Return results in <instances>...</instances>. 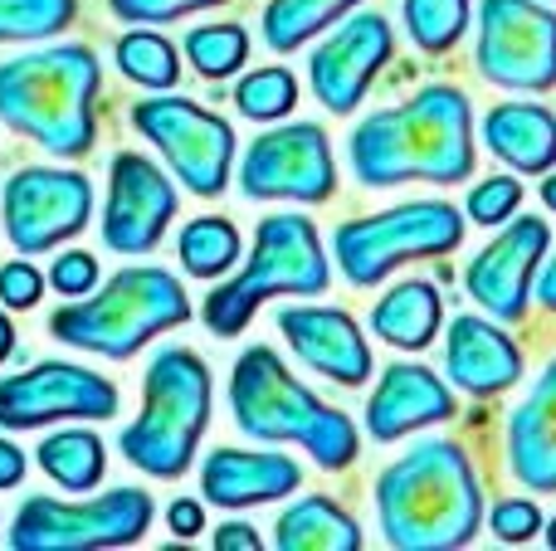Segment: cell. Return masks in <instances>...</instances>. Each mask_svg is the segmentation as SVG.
Wrapping results in <instances>:
<instances>
[{"label":"cell","mask_w":556,"mask_h":551,"mask_svg":"<svg viewBox=\"0 0 556 551\" xmlns=\"http://www.w3.org/2000/svg\"><path fill=\"white\" fill-rule=\"evenodd\" d=\"M362 185H459L473 176V103L454 84H425L415 98L362 117L346 142Z\"/></svg>","instance_id":"6da1fadb"},{"label":"cell","mask_w":556,"mask_h":551,"mask_svg":"<svg viewBox=\"0 0 556 551\" xmlns=\"http://www.w3.org/2000/svg\"><path fill=\"white\" fill-rule=\"evenodd\" d=\"M376 517L395 551H459L483 527V494L459 439H420L376 478Z\"/></svg>","instance_id":"7a4b0ae2"},{"label":"cell","mask_w":556,"mask_h":551,"mask_svg":"<svg viewBox=\"0 0 556 551\" xmlns=\"http://www.w3.org/2000/svg\"><path fill=\"white\" fill-rule=\"evenodd\" d=\"M98 59L88 44H54L0 64V123L54 156L93 146Z\"/></svg>","instance_id":"3957f363"},{"label":"cell","mask_w":556,"mask_h":551,"mask_svg":"<svg viewBox=\"0 0 556 551\" xmlns=\"http://www.w3.org/2000/svg\"><path fill=\"white\" fill-rule=\"evenodd\" d=\"M235 425L250 439L269 445H303L317 469H352L362 454V435L342 410L323 406L293 371L283 367L274 347H250L235 361L230 376Z\"/></svg>","instance_id":"277c9868"},{"label":"cell","mask_w":556,"mask_h":551,"mask_svg":"<svg viewBox=\"0 0 556 551\" xmlns=\"http://www.w3.org/2000/svg\"><path fill=\"white\" fill-rule=\"evenodd\" d=\"M211 425V367L186 347H162L142 376V415L123 430V454L152 478H181Z\"/></svg>","instance_id":"5b68a950"},{"label":"cell","mask_w":556,"mask_h":551,"mask_svg":"<svg viewBox=\"0 0 556 551\" xmlns=\"http://www.w3.org/2000/svg\"><path fill=\"white\" fill-rule=\"evenodd\" d=\"M191 318V303L176 273L156 269V264H137L108 279L98 298H78L49 318V332L78 351H98V357H132L142 351L156 332L181 328Z\"/></svg>","instance_id":"8992f818"},{"label":"cell","mask_w":556,"mask_h":551,"mask_svg":"<svg viewBox=\"0 0 556 551\" xmlns=\"http://www.w3.org/2000/svg\"><path fill=\"white\" fill-rule=\"evenodd\" d=\"M327 283H332V269H327L317 225L303 215H269V220H260L250 264L205 298L201 318L215 337H240L260 312V303L278 298V293L313 298V293H327Z\"/></svg>","instance_id":"52a82bcc"},{"label":"cell","mask_w":556,"mask_h":551,"mask_svg":"<svg viewBox=\"0 0 556 551\" xmlns=\"http://www.w3.org/2000/svg\"><path fill=\"white\" fill-rule=\"evenodd\" d=\"M464 244L459 205L450 201H405L381 215H362V220L337 225L332 254L342 264L346 283L371 289L386 273H395L410 259H444Z\"/></svg>","instance_id":"ba28073f"},{"label":"cell","mask_w":556,"mask_h":551,"mask_svg":"<svg viewBox=\"0 0 556 551\" xmlns=\"http://www.w3.org/2000/svg\"><path fill=\"white\" fill-rule=\"evenodd\" d=\"M152 527V498L142 488H113L93 503H54V498H25L15 513V551H103L132 547Z\"/></svg>","instance_id":"9c48e42d"},{"label":"cell","mask_w":556,"mask_h":551,"mask_svg":"<svg viewBox=\"0 0 556 551\" xmlns=\"http://www.w3.org/2000/svg\"><path fill=\"white\" fill-rule=\"evenodd\" d=\"M479 74L498 88H556V10L542 0H479Z\"/></svg>","instance_id":"30bf717a"},{"label":"cell","mask_w":556,"mask_h":551,"mask_svg":"<svg viewBox=\"0 0 556 551\" xmlns=\"http://www.w3.org/2000/svg\"><path fill=\"white\" fill-rule=\"evenodd\" d=\"M132 127L147 142H156V152L172 162L186 191L220 195L230 185L235 127L220 113L191 103V98H147V103H132Z\"/></svg>","instance_id":"8fae6325"},{"label":"cell","mask_w":556,"mask_h":551,"mask_svg":"<svg viewBox=\"0 0 556 551\" xmlns=\"http://www.w3.org/2000/svg\"><path fill=\"white\" fill-rule=\"evenodd\" d=\"M240 191L250 201H332L337 191V162L332 142L317 123H288L250 142L240 166Z\"/></svg>","instance_id":"7c38bea8"},{"label":"cell","mask_w":556,"mask_h":551,"mask_svg":"<svg viewBox=\"0 0 556 551\" xmlns=\"http://www.w3.org/2000/svg\"><path fill=\"white\" fill-rule=\"evenodd\" d=\"M93 215V185L78 171L20 166L5 181V234L20 254H45L74 240Z\"/></svg>","instance_id":"4fadbf2b"},{"label":"cell","mask_w":556,"mask_h":551,"mask_svg":"<svg viewBox=\"0 0 556 551\" xmlns=\"http://www.w3.org/2000/svg\"><path fill=\"white\" fill-rule=\"evenodd\" d=\"M117 415V386L68 361H39L0 381V430H39L49 420Z\"/></svg>","instance_id":"5bb4252c"},{"label":"cell","mask_w":556,"mask_h":551,"mask_svg":"<svg viewBox=\"0 0 556 551\" xmlns=\"http://www.w3.org/2000/svg\"><path fill=\"white\" fill-rule=\"evenodd\" d=\"M552 249V225L538 220V215H513L498 230V240L483 244L479 254L464 269V289L479 303L489 318L498 322H518L528 318L532 303V283H538V269Z\"/></svg>","instance_id":"9a60e30c"},{"label":"cell","mask_w":556,"mask_h":551,"mask_svg":"<svg viewBox=\"0 0 556 551\" xmlns=\"http://www.w3.org/2000/svg\"><path fill=\"white\" fill-rule=\"evenodd\" d=\"M391 49H395V35L386 15L362 10V15L342 20L307 59V84H313L317 103L327 113H352L366 98V88L376 84V74L391 64Z\"/></svg>","instance_id":"2e32d148"},{"label":"cell","mask_w":556,"mask_h":551,"mask_svg":"<svg viewBox=\"0 0 556 551\" xmlns=\"http://www.w3.org/2000/svg\"><path fill=\"white\" fill-rule=\"evenodd\" d=\"M176 220V185L142 152H117L108 176L103 244L117 254H147L162 244L166 225Z\"/></svg>","instance_id":"e0dca14e"},{"label":"cell","mask_w":556,"mask_h":551,"mask_svg":"<svg viewBox=\"0 0 556 551\" xmlns=\"http://www.w3.org/2000/svg\"><path fill=\"white\" fill-rule=\"evenodd\" d=\"M278 332L288 337L303 367H313L317 376L337 381V386H366V376H371V347H366L352 312L303 303V308L278 312Z\"/></svg>","instance_id":"ac0fdd59"},{"label":"cell","mask_w":556,"mask_h":551,"mask_svg":"<svg viewBox=\"0 0 556 551\" xmlns=\"http://www.w3.org/2000/svg\"><path fill=\"white\" fill-rule=\"evenodd\" d=\"M444 376L464 390V396H503L522 381V351L508 332L498 328V318H473L459 312L450 322L444 337Z\"/></svg>","instance_id":"d6986e66"},{"label":"cell","mask_w":556,"mask_h":551,"mask_svg":"<svg viewBox=\"0 0 556 551\" xmlns=\"http://www.w3.org/2000/svg\"><path fill=\"white\" fill-rule=\"evenodd\" d=\"M444 420H454V390L420 361L386 367L381 386L366 400V430L381 445H395V439L415 435L425 425H444Z\"/></svg>","instance_id":"ffe728a7"},{"label":"cell","mask_w":556,"mask_h":551,"mask_svg":"<svg viewBox=\"0 0 556 551\" xmlns=\"http://www.w3.org/2000/svg\"><path fill=\"white\" fill-rule=\"evenodd\" d=\"M303 469L288 454H250V449H215L201 464V494L215 508H254L278 503V498L298 494Z\"/></svg>","instance_id":"44dd1931"},{"label":"cell","mask_w":556,"mask_h":551,"mask_svg":"<svg viewBox=\"0 0 556 551\" xmlns=\"http://www.w3.org/2000/svg\"><path fill=\"white\" fill-rule=\"evenodd\" d=\"M508 469L528 494H556V357L508 415Z\"/></svg>","instance_id":"7402d4cb"},{"label":"cell","mask_w":556,"mask_h":551,"mask_svg":"<svg viewBox=\"0 0 556 551\" xmlns=\"http://www.w3.org/2000/svg\"><path fill=\"white\" fill-rule=\"evenodd\" d=\"M483 146L522 176L556 166V117L542 103H493L483 113Z\"/></svg>","instance_id":"603a6c76"},{"label":"cell","mask_w":556,"mask_h":551,"mask_svg":"<svg viewBox=\"0 0 556 551\" xmlns=\"http://www.w3.org/2000/svg\"><path fill=\"white\" fill-rule=\"evenodd\" d=\"M444 328V298L434 283L405 279L371 308V332L401 351H425Z\"/></svg>","instance_id":"cb8c5ba5"},{"label":"cell","mask_w":556,"mask_h":551,"mask_svg":"<svg viewBox=\"0 0 556 551\" xmlns=\"http://www.w3.org/2000/svg\"><path fill=\"white\" fill-rule=\"evenodd\" d=\"M274 547L278 551H356L362 547V527H356V517L342 513L332 498L307 494L278 513Z\"/></svg>","instance_id":"d4e9b609"},{"label":"cell","mask_w":556,"mask_h":551,"mask_svg":"<svg viewBox=\"0 0 556 551\" xmlns=\"http://www.w3.org/2000/svg\"><path fill=\"white\" fill-rule=\"evenodd\" d=\"M362 0H269L264 5V44L274 54H293L303 49L313 35H323L327 25L356 10Z\"/></svg>","instance_id":"484cf974"},{"label":"cell","mask_w":556,"mask_h":551,"mask_svg":"<svg viewBox=\"0 0 556 551\" xmlns=\"http://www.w3.org/2000/svg\"><path fill=\"white\" fill-rule=\"evenodd\" d=\"M39 469L54 478L68 494H88V488L103 478L108 459H103V439L88 435V430H59L39 445Z\"/></svg>","instance_id":"4316f807"},{"label":"cell","mask_w":556,"mask_h":551,"mask_svg":"<svg viewBox=\"0 0 556 551\" xmlns=\"http://www.w3.org/2000/svg\"><path fill=\"white\" fill-rule=\"evenodd\" d=\"M181 264L191 279H220L240 264V230L225 215H201L181 230Z\"/></svg>","instance_id":"83f0119b"},{"label":"cell","mask_w":556,"mask_h":551,"mask_svg":"<svg viewBox=\"0 0 556 551\" xmlns=\"http://www.w3.org/2000/svg\"><path fill=\"white\" fill-rule=\"evenodd\" d=\"M113 54H117V68L142 88H176V78H181L176 44L162 39L156 29H132V35H123Z\"/></svg>","instance_id":"f1b7e54d"},{"label":"cell","mask_w":556,"mask_h":551,"mask_svg":"<svg viewBox=\"0 0 556 551\" xmlns=\"http://www.w3.org/2000/svg\"><path fill=\"white\" fill-rule=\"evenodd\" d=\"M401 10L415 49H425V54L454 49L464 39V29H469V0H405Z\"/></svg>","instance_id":"f546056e"},{"label":"cell","mask_w":556,"mask_h":551,"mask_svg":"<svg viewBox=\"0 0 556 551\" xmlns=\"http://www.w3.org/2000/svg\"><path fill=\"white\" fill-rule=\"evenodd\" d=\"M186 59L201 78H230L250 59V29L244 25H195L186 35Z\"/></svg>","instance_id":"4dcf8cb0"},{"label":"cell","mask_w":556,"mask_h":551,"mask_svg":"<svg viewBox=\"0 0 556 551\" xmlns=\"http://www.w3.org/2000/svg\"><path fill=\"white\" fill-rule=\"evenodd\" d=\"M235 103H240L244 117H254V123H278V117L293 113L298 103V78L288 74V68H254L250 78H240V88H235Z\"/></svg>","instance_id":"1f68e13d"},{"label":"cell","mask_w":556,"mask_h":551,"mask_svg":"<svg viewBox=\"0 0 556 551\" xmlns=\"http://www.w3.org/2000/svg\"><path fill=\"white\" fill-rule=\"evenodd\" d=\"M78 0H0V44L10 39H49L74 25Z\"/></svg>","instance_id":"d6a6232c"},{"label":"cell","mask_w":556,"mask_h":551,"mask_svg":"<svg viewBox=\"0 0 556 551\" xmlns=\"http://www.w3.org/2000/svg\"><path fill=\"white\" fill-rule=\"evenodd\" d=\"M518 205H522V181H518V176H489V181H479L469 191L464 215H469L473 225L498 230V225H508L513 215H518Z\"/></svg>","instance_id":"836d02e7"},{"label":"cell","mask_w":556,"mask_h":551,"mask_svg":"<svg viewBox=\"0 0 556 551\" xmlns=\"http://www.w3.org/2000/svg\"><path fill=\"white\" fill-rule=\"evenodd\" d=\"M489 527H493L498 542L522 547V542H532V537L547 527V517H542V508L532 503V498H503V503L489 513Z\"/></svg>","instance_id":"e575fe53"},{"label":"cell","mask_w":556,"mask_h":551,"mask_svg":"<svg viewBox=\"0 0 556 551\" xmlns=\"http://www.w3.org/2000/svg\"><path fill=\"white\" fill-rule=\"evenodd\" d=\"M117 20L127 25H166V20H181L191 10H211V5H225V0H108Z\"/></svg>","instance_id":"d590c367"},{"label":"cell","mask_w":556,"mask_h":551,"mask_svg":"<svg viewBox=\"0 0 556 551\" xmlns=\"http://www.w3.org/2000/svg\"><path fill=\"white\" fill-rule=\"evenodd\" d=\"M49 283H54V293H64V298H84V293H93V283H98V259L84 249L59 254L54 269H49Z\"/></svg>","instance_id":"8d00e7d4"},{"label":"cell","mask_w":556,"mask_h":551,"mask_svg":"<svg viewBox=\"0 0 556 551\" xmlns=\"http://www.w3.org/2000/svg\"><path fill=\"white\" fill-rule=\"evenodd\" d=\"M39 293H45V279H39L29 264H5V269H0V303H5V308H20V312L35 308Z\"/></svg>","instance_id":"74e56055"},{"label":"cell","mask_w":556,"mask_h":551,"mask_svg":"<svg viewBox=\"0 0 556 551\" xmlns=\"http://www.w3.org/2000/svg\"><path fill=\"white\" fill-rule=\"evenodd\" d=\"M166 527H172L176 537H195V533H205V508L195 503V498H181V503L166 508Z\"/></svg>","instance_id":"f35d334b"},{"label":"cell","mask_w":556,"mask_h":551,"mask_svg":"<svg viewBox=\"0 0 556 551\" xmlns=\"http://www.w3.org/2000/svg\"><path fill=\"white\" fill-rule=\"evenodd\" d=\"M215 547L220 551H260V533H254L250 523H225L220 533H215Z\"/></svg>","instance_id":"ab89813d"},{"label":"cell","mask_w":556,"mask_h":551,"mask_svg":"<svg viewBox=\"0 0 556 551\" xmlns=\"http://www.w3.org/2000/svg\"><path fill=\"white\" fill-rule=\"evenodd\" d=\"M25 478V454L10 439H0V488H15Z\"/></svg>","instance_id":"60d3db41"},{"label":"cell","mask_w":556,"mask_h":551,"mask_svg":"<svg viewBox=\"0 0 556 551\" xmlns=\"http://www.w3.org/2000/svg\"><path fill=\"white\" fill-rule=\"evenodd\" d=\"M538 303L547 312H556V254L538 269Z\"/></svg>","instance_id":"b9f144b4"},{"label":"cell","mask_w":556,"mask_h":551,"mask_svg":"<svg viewBox=\"0 0 556 551\" xmlns=\"http://www.w3.org/2000/svg\"><path fill=\"white\" fill-rule=\"evenodd\" d=\"M10 351H15V328H10V318L0 312V361H5Z\"/></svg>","instance_id":"7bdbcfd3"},{"label":"cell","mask_w":556,"mask_h":551,"mask_svg":"<svg viewBox=\"0 0 556 551\" xmlns=\"http://www.w3.org/2000/svg\"><path fill=\"white\" fill-rule=\"evenodd\" d=\"M542 205H547V210L556 215V166L547 171V181H542Z\"/></svg>","instance_id":"ee69618b"},{"label":"cell","mask_w":556,"mask_h":551,"mask_svg":"<svg viewBox=\"0 0 556 551\" xmlns=\"http://www.w3.org/2000/svg\"><path fill=\"white\" fill-rule=\"evenodd\" d=\"M542 533H547V547L556 551V517H552V523H547V527H542Z\"/></svg>","instance_id":"f6af8a7d"}]
</instances>
